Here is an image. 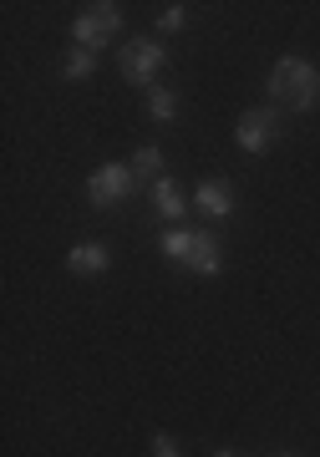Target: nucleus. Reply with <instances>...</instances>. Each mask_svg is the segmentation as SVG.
I'll return each mask as SVG.
<instances>
[{
  "label": "nucleus",
  "mask_w": 320,
  "mask_h": 457,
  "mask_svg": "<svg viewBox=\"0 0 320 457\" xmlns=\"http://www.w3.org/2000/svg\"><path fill=\"white\" fill-rule=\"evenodd\" d=\"M270 97L290 112H310L320 107V66L305 56H280L270 71Z\"/></svg>",
  "instance_id": "nucleus-1"
},
{
  "label": "nucleus",
  "mask_w": 320,
  "mask_h": 457,
  "mask_svg": "<svg viewBox=\"0 0 320 457\" xmlns=\"http://www.w3.org/2000/svg\"><path fill=\"white\" fill-rule=\"evenodd\" d=\"M117 31H122V5H113V0H97V5H87V11L72 21V41H77L81 51H102Z\"/></svg>",
  "instance_id": "nucleus-2"
},
{
  "label": "nucleus",
  "mask_w": 320,
  "mask_h": 457,
  "mask_svg": "<svg viewBox=\"0 0 320 457\" xmlns=\"http://www.w3.org/2000/svg\"><path fill=\"white\" fill-rule=\"evenodd\" d=\"M138 188V173H132V163H102L87 173V198H92L97 209H113V204H122V198Z\"/></svg>",
  "instance_id": "nucleus-3"
},
{
  "label": "nucleus",
  "mask_w": 320,
  "mask_h": 457,
  "mask_svg": "<svg viewBox=\"0 0 320 457\" xmlns=\"http://www.w3.org/2000/svg\"><path fill=\"white\" fill-rule=\"evenodd\" d=\"M163 62H168V51L158 46V41H147V36H138V41H128V46L117 51V66H122V77L138 87H153V77L163 71Z\"/></svg>",
  "instance_id": "nucleus-4"
},
{
  "label": "nucleus",
  "mask_w": 320,
  "mask_h": 457,
  "mask_svg": "<svg viewBox=\"0 0 320 457\" xmlns=\"http://www.w3.org/2000/svg\"><path fill=\"white\" fill-rule=\"evenodd\" d=\"M280 112L274 107H249V112L240 117V128H234V143L244 147V153H270L274 143H280Z\"/></svg>",
  "instance_id": "nucleus-5"
},
{
  "label": "nucleus",
  "mask_w": 320,
  "mask_h": 457,
  "mask_svg": "<svg viewBox=\"0 0 320 457\" xmlns=\"http://www.w3.org/2000/svg\"><path fill=\"white\" fill-rule=\"evenodd\" d=\"M193 204H198V213H208V219H234V188H229L224 179H208L193 188Z\"/></svg>",
  "instance_id": "nucleus-6"
},
{
  "label": "nucleus",
  "mask_w": 320,
  "mask_h": 457,
  "mask_svg": "<svg viewBox=\"0 0 320 457\" xmlns=\"http://www.w3.org/2000/svg\"><path fill=\"white\" fill-rule=\"evenodd\" d=\"M183 270H193V275H219L224 270V254H219V239L214 234H204V228H193V245H189V264Z\"/></svg>",
  "instance_id": "nucleus-7"
},
{
  "label": "nucleus",
  "mask_w": 320,
  "mask_h": 457,
  "mask_svg": "<svg viewBox=\"0 0 320 457\" xmlns=\"http://www.w3.org/2000/svg\"><path fill=\"white\" fill-rule=\"evenodd\" d=\"M66 270H72V275H107V270H113V254H107V245L87 239V245H72Z\"/></svg>",
  "instance_id": "nucleus-8"
},
{
  "label": "nucleus",
  "mask_w": 320,
  "mask_h": 457,
  "mask_svg": "<svg viewBox=\"0 0 320 457\" xmlns=\"http://www.w3.org/2000/svg\"><path fill=\"white\" fill-rule=\"evenodd\" d=\"M153 209H158V219L178 224V219L189 213V198H183V188H178L173 179H158V183H153Z\"/></svg>",
  "instance_id": "nucleus-9"
},
{
  "label": "nucleus",
  "mask_w": 320,
  "mask_h": 457,
  "mask_svg": "<svg viewBox=\"0 0 320 457\" xmlns=\"http://www.w3.org/2000/svg\"><path fill=\"white\" fill-rule=\"evenodd\" d=\"M132 173H138V179H147V183L168 179V173H163V153H158L153 143H147V147H138V153H132Z\"/></svg>",
  "instance_id": "nucleus-10"
},
{
  "label": "nucleus",
  "mask_w": 320,
  "mask_h": 457,
  "mask_svg": "<svg viewBox=\"0 0 320 457\" xmlns=\"http://www.w3.org/2000/svg\"><path fill=\"white\" fill-rule=\"evenodd\" d=\"M189 245H193V234H189V228H168V234L158 239V249L168 254V264H178V270L189 264Z\"/></svg>",
  "instance_id": "nucleus-11"
},
{
  "label": "nucleus",
  "mask_w": 320,
  "mask_h": 457,
  "mask_svg": "<svg viewBox=\"0 0 320 457\" xmlns=\"http://www.w3.org/2000/svg\"><path fill=\"white\" fill-rule=\"evenodd\" d=\"M147 117H153V122H173L178 117V92L153 87V92H147Z\"/></svg>",
  "instance_id": "nucleus-12"
},
{
  "label": "nucleus",
  "mask_w": 320,
  "mask_h": 457,
  "mask_svg": "<svg viewBox=\"0 0 320 457\" xmlns=\"http://www.w3.org/2000/svg\"><path fill=\"white\" fill-rule=\"evenodd\" d=\"M62 71H66V82H87V77L97 71V51H81V46H77L72 56H66Z\"/></svg>",
  "instance_id": "nucleus-13"
},
{
  "label": "nucleus",
  "mask_w": 320,
  "mask_h": 457,
  "mask_svg": "<svg viewBox=\"0 0 320 457\" xmlns=\"http://www.w3.org/2000/svg\"><path fill=\"white\" fill-rule=\"evenodd\" d=\"M183 26H189V5H163L158 31H183Z\"/></svg>",
  "instance_id": "nucleus-14"
},
{
  "label": "nucleus",
  "mask_w": 320,
  "mask_h": 457,
  "mask_svg": "<svg viewBox=\"0 0 320 457\" xmlns=\"http://www.w3.org/2000/svg\"><path fill=\"white\" fill-rule=\"evenodd\" d=\"M147 453H153V457H178V442L168 437V432H153V442H147Z\"/></svg>",
  "instance_id": "nucleus-15"
},
{
  "label": "nucleus",
  "mask_w": 320,
  "mask_h": 457,
  "mask_svg": "<svg viewBox=\"0 0 320 457\" xmlns=\"http://www.w3.org/2000/svg\"><path fill=\"white\" fill-rule=\"evenodd\" d=\"M214 457H240V453H229V447H224V453H214Z\"/></svg>",
  "instance_id": "nucleus-16"
},
{
  "label": "nucleus",
  "mask_w": 320,
  "mask_h": 457,
  "mask_svg": "<svg viewBox=\"0 0 320 457\" xmlns=\"http://www.w3.org/2000/svg\"><path fill=\"white\" fill-rule=\"evenodd\" d=\"M274 457H295V453H274Z\"/></svg>",
  "instance_id": "nucleus-17"
}]
</instances>
